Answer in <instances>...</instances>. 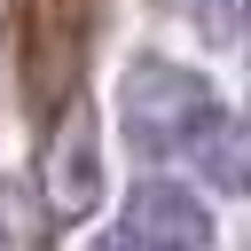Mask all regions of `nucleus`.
Masks as SVG:
<instances>
[{
    "label": "nucleus",
    "mask_w": 251,
    "mask_h": 251,
    "mask_svg": "<svg viewBox=\"0 0 251 251\" xmlns=\"http://www.w3.org/2000/svg\"><path fill=\"white\" fill-rule=\"evenodd\" d=\"M220 118H227V110H220L212 78H196V71H180V63L141 55V63H126V78H118V126H126V141H133L141 157H188Z\"/></svg>",
    "instance_id": "obj_1"
},
{
    "label": "nucleus",
    "mask_w": 251,
    "mask_h": 251,
    "mask_svg": "<svg viewBox=\"0 0 251 251\" xmlns=\"http://www.w3.org/2000/svg\"><path fill=\"white\" fill-rule=\"evenodd\" d=\"M126 235H133L141 251H212L204 204H196L188 188H173V180H141V188L126 196Z\"/></svg>",
    "instance_id": "obj_2"
},
{
    "label": "nucleus",
    "mask_w": 251,
    "mask_h": 251,
    "mask_svg": "<svg viewBox=\"0 0 251 251\" xmlns=\"http://www.w3.org/2000/svg\"><path fill=\"white\" fill-rule=\"evenodd\" d=\"M47 196H55V212H86V204L102 196V165H94V141H86V126H71V133L55 141Z\"/></svg>",
    "instance_id": "obj_3"
},
{
    "label": "nucleus",
    "mask_w": 251,
    "mask_h": 251,
    "mask_svg": "<svg viewBox=\"0 0 251 251\" xmlns=\"http://www.w3.org/2000/svg\"><path fill=\"white\" fill-rule=\"evenodd\" d=\"M188 157H196V173H204L220 196H251V126L220 118V126H212V133H204Z\"/></svg>",
    "instance_id": "obj_4"
},
{
    "label": "nucleus",
    "mask_w": 251,
    "mask_h": 251,
    "mask_svg": "<svg viewBox=\"0 0 251 251\" xmlns=\"http://www.w3.org/2000/svg\"><path fill=\"white\" fill-rule=\"evenodd\" d=\"M157 8H173V16H188V24H227L235 0H157Z\"/></svg>",
    "instance_id": "obj_5"
},
{
    "label": "nucleus",
    "mask_w": 251,
    "mask_h": 251,
    "mask_svg": "<svg viewBox=\"0 0 251 251\" xmlns=\"http://www.w3.org/2000/svg\"><path fill=\"white\" fill-rule=\"evenodd\" d=\"M102 251H141V243H133V235H126V227H118V235H110V243H102Z\"/></svg>",
    "instance_id": "obj_6"
}]
</instances>
